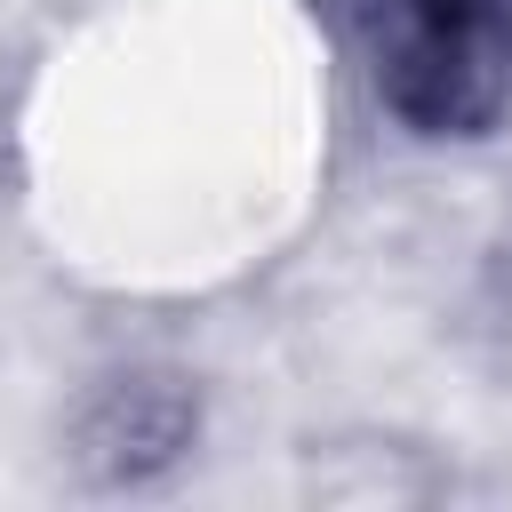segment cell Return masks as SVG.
<instances>
[{
    "label": "cell",
    "mask_w": 512,
    "mask_h": 512,
    "mask_svg": "<svg viewBox=\"0 0 512 512\" xmlns=\"http://www.w3.org/2000/svg\"><path fill=\"white\" fill-rule=\"evenodd\" d=\"M368 96L424 144H472L512 112V0H344Z\"/></svg>",
    "instance_id": "1"
}]
</instances>
